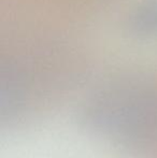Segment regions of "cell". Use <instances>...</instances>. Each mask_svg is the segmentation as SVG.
Segmentation results:
<instances>
[{"label":"cell","instance_id":"6da1fadb","mask_svg":"<svg viewBox=\"0 0 157 158\" xmlns=\"http://www.w3.org/2000/svg\"><path fill=\"white\" fill-rule=\"evenodd\" d=\"M84 125L130 152L157 143V96L140 88L110 90L92 99L81 113Z\"/></svg>","mask_w":157,"mask_h":158}]
</instances>
